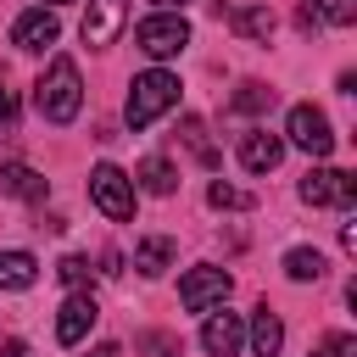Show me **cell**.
<instances>
[{
  "instance_id": "f1b7e54d",
  "label": "cell",
  "mask_w": 357,
  "mask_h": 357,
  "mask_svg": "<svg viewBox=\"0 0 357 357\" xmlns=\"http://www.w3.org/2000/svg\"><path fill=\"white\" fill-rule=\"evenodd\" d=\"M156 6H162V11H178V6H190V0H156Z\"/></svg>"
},
{
  "instance_id": "9c48e42d",
  "label": "cell",
  "mask_w": 357,
  "mask_h": 357,
  "mask_svg": "<svg viewBox=\"0 0 357 357\" xmlns=\"http://www.w3.org/2000/svg\"><path fill=\"white\" fill-rule=\"evenodd\" d=\"M56 39H61V22H56L50 6H33V11H22V17L11 22V45H17V50H50Z\"/></svg>"
},
{
  "instance_id": "5bb4252c",
  "label": "cell",
  "mask_w": 357,
  "mask_h": 357,
  "mask_svg": "<svg viewBox=\"0 0 357 357\" xmlns=\"http://www.w3.org/2000/svg\"><path fill=\"white\" fill-rule=\"evenodd\" d=\"M245 340H251V351H257V357H279V346H284V324H279V312H268V301L257 307V318H251Z\"/></svg>"
},
{
  "instance_id": "6da1fadb",
  "label": "cell",
  "mask_w": 357,
  "mask_h": 357,
  "mask_svg": "<svg viewBox=\"0 0 357 357\" xmlns=\"http://www.w3.org/2000/svg\"><path fill=\"white\" fill-rule=\"evenodd\" d=\"M33 106H39L45 123H73V117H78V106H84V78H78V67H73L67 56H56V61L45 67V78L33 84Z\"/></svg>"
},
{
  "instance_id": "f546056e",
  "label": "cell",
  "mask_w": 357,
  "mask_h": 357,
  "mask_svg": "<svg viewBox=\"0 0 357 357\" xmlns=\"http://www.w3.org/2000/svg\"><path fill=\"white\" fill-rule=\"evenodd\" d=\"M45 6H67V0H45Z\"/></svg>"
},
{
  "instance_id": "ffe728a7",
  "label": "cell",
  "mask_w": 357,
  "mask_h": 357,
  "mask_svg": "<svg viewBox=\"0 0 357 357\" xmlns=\"http://www.w3.org/2000/svg\"><path fill=\"white\" fill-rule=\"evenodd\" d=\"M284 273H290L296 284H307V279H324V251H312V245H296V251H284Z\"/></svg>"
},
{
  "instance_id": "52a82bcc",
  "label": "cell",
  "mask_w": 357,
  "mask_h": 357,
  "mask_svg": "<svg viewBox=\"0 0 357 357\" xmlns=\"http://www.w3.org/2000/svg\"><path fill=\"white\" fill-rule=\"evenodd\" d=\"M301 201L307 206H351L357 201V178L340 173V167H312L301 178Z\"/></svg>"
},
{
  "instance_id": "44dd1931",
  "label": "cell",
  "mask_w": 357,
  "mask_h": 357,
  "mask_svg": "<svg viewBox=\"0 0 357 357\" xmlns=\"http://www.w3.org/2000/svg\"><path fill=\"white\" fill-rule=\"evenodd\" d=\"M268 106H273V89H268V84H257V78H251V84H240V89H234V100H229V112H240V117H257V112H268Z\"/></svg>"
},
{
  "instance_id": "9a60e30c",
  "label": "cell",
  "mask_w": 357,
  "mask_h": 357,
  "mask_svg": "<svg viewBox=\"0 0 357 357\" xmlns=\"http://www.w3.org/2000/svg\"><path fill=\"white\" fill-rule=\"evenodd\" d=\"M229 28H234V33H245V39H257V45H268L279 22H273V11H268V6H229Z\"/></svg>"
},
{
  "instance_id": "8992f818",
  "label": "cell",
  "mask_w": 357,
  "mask_h": 357,
  "mask_svg": "<svg viewBox=\"0 0 357 357\" xmlns=\"http://www.w3.org/2000/svg\"><path fill=\"white\" fill-rule=\"evenodd\" d=\"M234 290V279H229V268H212V262H201V268H190L184 273V284H178V301H184V312H212V307H223V296Z\"/></svg>"
},
{
  "instance_id": "603a6c76",
  "label": "cell",
  "mask_w": 357,
  "mask_h": 357,
  "mask_svg": "<svg viewBox=\"0 0 357 357\" xmlns=\"http://www.w3.org/2000/svg\"><path fill=\"white\" fill-rule=\"evenodd\" d=\"M184 145H190V151H195L206 167H218V151L206 145V123H201V117H184Z\"/></svg>"
},
{
  "instance_id": "cb8c5ba5",
  "label": "cell",
  "mask_w": 357,
  "mask_h": 357,
  "mask_svg": "<svg viewBox=\"0 0 357 357\" xmlns=\"http://www.w3.org/2000/svg\"><path fill=\"white\" fill-rule=\"evenodd\" d=\"M89 273H95V268H89V257H61V262H56V279H61L67 290H84V284H89Z\"/></svg>"
},
{
  "instance_id": "d4e9b609",
  "label": "cell",
  "mask_w": 357,
  "mask_h": 357,
  "mask_svg": "<svg viewBox=\"0 0 357 357\" xmlns=\"http://www.w3.org/2000/svg\"><path fill=\"white\" fill-rule=\"evenodd\" d=\"M312 357H357V335H324Z\"/></svg>"
},
{
  "instance_id": "83f0119b",
  "label": "cell",
  "mask_w": 357,
  "mask_h": 357,
  "mask_svg": "<svg viewBox=\"0 0 357 357\" xmlns=\"http://www.w3.org/2000/svg\"><path fill=\"white\" fill-rule=\"evenodd\" d=\"M89 357H123V351H117V346H112V340H100V346H95V351H89Z\"/></svg>"
},
{
  "instance_id": "7402d4cb",
  "label": "cell",
  "mask_w": 357,
  "mask_h": 357,
  "mask_svg": "<svg viewBox=\"0 0 357 357\" xmlns=\"http://www.w3.org/2000/svg\"><path fill=\"white\" fill-rule=\"evenodd\" d=\"M206 201H212L218 212H245V206H251V195H245V190H234V184H223V178H212V184H206Z\"/></svg>"
},
{
  "instance_id": "ba28073f",
  "label": "cell",
  "mask_w": 357,
  "mask_h": 357,
  "mask_svg": "<svg viewBox=\"0 0 357 357\" xmlns=\"http://www.w3.org/2000/svg\"><path fill=\"white\" fill-rule=\"evenodd\" d=\"M128 28V0H89V11H84V45L89 50H106L117 33Z\"/></svg>"
},
{
  "instance_id": "8fae6325",
  "label": "cell",
  "mask_w": 357,
  "mask_h": 357,
  "mask_svg": "<svg viewBox=\"0 0 357 357\" xmlns=\"http://www.w3.org/2000/svg\"><path fill=\"white\" fill-rule=\"evenodd\" d=\"M201 346H206V357H240V346H245L240 312H212L201 324Z\"/></svg>"
},
{
  "instance_id": "30bf717a",
  "label": "cell",
  "mask_w": 357,
  "mask_h": 357,
  "mask_svg": "<svg viewBox=\"0 0 357 357\" xmlns=\"http://www.w3.org/2000/svg\"><path fill=\"white\" fill-rule=\"evenodd\" d=\"M95 318H100L95 296H89V290H73V296L61 301V312H56V340H61V346H78V340L95 329Z\"/></svg>"
},
{
  "instance_id": "277c9868",
  "label": "cell",
  "mask_w": 357,
  "mask_h": 357,
  "mask_svg": "<svg viewBox=\"0 0 357 357\" xmlns=\"http://www.w3.org/2000/svg\"><path fill=\"white\" fill-rule=\"evenodd\" d=\"M89 201H95L112 223H128V218H134V178H128L123 167L100 162V167L89 173Z\"/></svg>"
},
{
  "instance_id": "e0dca14e",
  "label": "cell",
  "mask_w": 357,
  "mask_h": 357,
  "mask_svg": "<svg viewBox=\"0 0 357 357\" xmlns=\"http://www.w3.org/2000/svg\"><path fill=\"white\" fill-rule=\"evenodd\" d=\"M134 178H139V190H145V195H173V184H178V167H173L167 156H145V162L134 167Z\"/></svg>"
},
{
  "instance_id": "2e32d148",
  "label": "cell",
  "mask_w": 357,
  "mask_h": 357,
  "mask_svg": "<svg viewBox=\"0 0 357 357\" xmlns=\"http://www.w3.org/2000/svg\"><path fill=\"white\" fill-rule=\"evenodd\" d=\"M134 268H139L145 279H162V273L173 268V240H167V234H145V240L134 245Z\"/></svg>"
},
{
  "instance_id": "5b68a950",
  "label": "cell",
  "mask_w": 357,
  "mask_h": 357,
  "mask_svg": "<svg viewBox=\"0 0 357 357\" xmlns=\"http://www.w3.org/2000/svg\"><path fill=\"white\" fill-rule=\"evenodd\" d=\"M284 139H290L296 151H307L312 162L335 151V128H329V117H324L318 106H307V100L290 106V117H284Z\"/></svg>"
},
{
  "instance_id": "3957f363",
  "label": "cell",
  "mask_w": 357,
  "mask_h": 357,
  "mask_svg": "<svg viewBox=\"0 0 357 357\" xmlns=\"http://www.w3.org/2000/svg\"><path fill=\"white\" fill-rule=\"evenodd\" d=\"M134 45H139L151 61H167V56H178V50L190 45V22H184L178 11H156V17H145V22L134 28Z\"/></svg>"
},
{
  "instance_id": "4fadbf2b",
  "label": "cell",
  "mask_w": 357,
  "mask_h": 357,
  "mask_svg": "<svg viewBox=\"0 0 357 357\" xmlns=\"http://www.w3.org/2000/svg\"><path fill=\"white\" fill-rule=\"evenodd\" d=\"M0 190H6V195H17V201H45V195H50L45 173H39V167H28V162H6V167H0Z\"/></svg>"
},
{
  "instance_id": "7c38bea8",
  "label": "cell",
  "mask_w": 357,
  "mask_h": 357,
  "mask_svg": "<svg viewBox=\"0 0 357 357\" xmlns=\"http://www.w3.org/2000/svg\"><path fill=\"white\" fill-rule=\"evenodd\" d=\"M279 156H284V139H279V134H268V128L240 134V167H245V173H273Z\"/></svg>"
},
{
  "instance_id": "7a4b0ae2",
  "label": "cell",
  "mask_w": 357,
  "mask_h": 357,
  "mask_svg": "<svg viewBox=\"0 0 357 357\" xmlns=\"http://www.w3.org/2000/svg\"><path fill=\"white\" fill-rule=\"evenodd\" d=\"M178 106V78L173 73H162V67H151V73H139L134 84H128V106H123V117H128V128H151L162 112H173Z\"/></svg>"
},
{
  "instance_id": "4316f807",
  "label": "cell",
  "mask_w": 357,
  "mask_h": 357,
  "mask_svg": "<svg viewBox=\"0 0 357 357\" xmlns=\"http://www.w3.org/2000/svg\"><path fill=\"white\" fill-rule=\"evenodd\" d=\"M0 357H33V346H28L22 335H11V329H0Z\"/></svg>"
},
{
  "instance_id": "ac0fdd59",
  "label": "cell",
  "mask_w": 357,
  "mask_h": 357,
  "mask_svg": "<svg viewBox=\"0 0 357 357\" xmlns=\"http://www.w3.org/2000/svg\"><path fill=\"white\" fill-rule=\"evenodd\" d=\"M39 279L33 251H0V290H28Z\"/></svg>"
},
{
  "instance_id": "484cf974",
  "label": "cell",
  "mask_w": 357,
  "mask_h": 357,
  "mask_svg": "<svg viewBox=\"0 0 357 357\" xmlns=\"http://www.w3.org/2000/svg\"><path fill=\"white\" fill-rule=\"evenodd\" d=\"M17 128V89L0 78V134H11Z\"/></svg>"
},
{
  "instance_id": "d6986e66",
  "label": "cell",
  "mask_w": 357,
  "mask_h": 357,
  "mask_svg": "<svg viewBox=\"0 0 357 357\" xmlns=\"http://www.w3.org/2000/svg\"><path fill=\"white\" fill-rule=\"evenodd\" d=\"M301 22H329V28H351L357 22V0H307L301 6Z\"/></svg>"
}]
</instances>
